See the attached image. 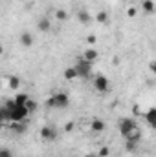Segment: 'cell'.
<instances>
[{"label": "cell", "instance_id": "cell-1", "mask_svg": "<svg viewBox=\"0 0 156 157\" xmlns=\"http://www.w3.org/2000/svg\"><path fill=\"white\" fill-rule=\"evenodd\" d=\"M68 102H70V99H68V95H66V93H63V91L53 93V95L48 99V106H50V108H57V110L66 108V106H68Z\"/></svg>", "mask_w": 156, "mask_h": 157}, {"label": "cell", "instance_id": "cell-2", "mask_svg": "<svg viewBox=\"0 0 156 157\" xmlns=\"http://www.w3.org/2000/svg\"><path fill=\"white\" fill-rule=\"evenodd\" d=\"M74 68H76V71H77L79 78H88L92 75V64H90L88 60H84V59H79Z\"/></svg>", "mask_w": 156, "mask_h": 157}, {"label": "cell", "instance_id": "cell-3", "mask_svg": "<svg viewBox=\"0 0 156 157\" xmlns=\"http://www.w3.org/2000/svg\"><path fill=\"white\" fill-rule=\"evenodd\" d=\"M94 88H96L99 93H107L109 88H110L109 78L105 77V75H96V77H94Z\"/></svg>", "mask_w": 156, "mask_h": 157}, {"label": "cell", "instance_id": "cell-4", "mask_svg": "<svg viewBox=\"0 0 156 157\" xmlns=\"http://www.w3.org/2000/svg\"><path fill=\"white\" fill-rule=\"evenodd\" d=\"M134 128H136V122H134L132 119H123V121L119 122V133H121L123 137H127Z\"/></svg>", "mask_w": 156, "mask_h": 157}, {"label": "cell", "instance_id": "cell-5", "mask_svg": "<svg viewBox=\"0 0 156 157\" xmlns=\"http://www.w3.org/2000/svg\"><path fill=\"white\" fill-rule=\"evenodd\" d=\"M40 137H42L44 141H53V139L59 137V132H57L55 128H51V126H44V128L40 130Z\"/></svg>", "mask_w": 156, "mask_h": 157}, {"label": "cell", "instance_id": "cell-6", "mask_svg": "<svg viewBox=\"0 0 156 157\" xmlns=\"http://www.w3.org/2000/svg\"><path fill=\"white\" fill-rule=\"evenodd\" d=\"M83 59L84 60H88L90 64H94L97 59H99V53H97V49H94V48H90V49H86L84 53H83Z\"/></svg>", "mask_w": 156, "mask_h": 157}, {"label": "cell", "instance_id": "cell-7", "mask_svg": "<svg viewBox=\"0 0 156 157\" xmlns=\"http://www.w3.org/2000/svg\"><path fill=\"white\" fill-rule=\"evenodd\" d=\"M37 29H39L40 33H48L50 29H51V20L50 18H40L39 22H37Z\"/></svg>", "mask_w": 156, "mask_h": 157}, {"label": "cell", "instance_id": "cell-8", "mask_svg": "<svg viewBox=\"0 0 156 157\" xmlns=\"http://www.w3.org/2000/svg\"><path fill=\"white\" fill-rule=\"evenodd\" d=\"M20 44H22L24 48H31V46H33V35H31L30 31H24V33L20 35Z\"/></svg>", "mask_w": 156, "mask_h": 157}, {"label": "cell", "instance_id": "cell-9", "mask_svg": "<svg viewBox=\"0 0 156 157\" xmlns=\"http://www.w3.org/2000/svg\"><path fill=\"white\" fill-rule=\"evenodd\" d=\"M143 117H145L147 124H149L151 128H154V124H156V108H149V112H147Z\"/></svg>", "mask_w": 156, "mask_h": 157}, {"label": "cell", "instance_id": "cell-10", "mask_svg": "<svg viewBox=\"0 0 156 157\" xmlns=\"http://www.w3.org/2000/svg\"><path fill=\"white\" fill-rule=\"evenodd\" d=\"M142 9H143L145 13L153 15V13H154V2H153V0H142Z\"/></svg>", "mask_w": 156, "mask_h": 157}, {"label": "cell", "instance_id": "cell-11", "mask_svg": "<svg viewBox=\"0 0 156 157\" xmlns=\"http://www.w3.org/2000/svg\"><path fill=\"white\" fill-rule=\"evenodd\" d=\"M53 17H55V20H59V22H64V20H68V13H66L64 9H55Z\"/></svg>", "mask_w": 156, "mask_h": 157}, {"label": "cell", "instance_id": "cell-12", "mask_svg": "<svg viewBox=\"0 0 156 157\" xmlns=\"http://www.w3.org/2000/svg\"><path fill=\"white\" fill-rule=\"evenodd\" d=\"M92 130H94V132H97V133H99V132H103V130H105V122H103L101 119L92 121Z\"/></svg>", "mask_w": 156, "mask_h": 157}, {"label": "cell", "instance_id": "cell-13", "mask_svg": "<svg viewBox=\"0 0 156 157\" xmlns=\"http://www.w3.org/2000/svg\"><path fill=\"white\" fill-rule=\"evenodd\" d=\"M64 78H68V80H76V78H79L76 68H68V70H64Z\"/></svg>", "mask_w": 156, "mask_h": 157}, {"label": "cell", "instance_id": "cell-14", "mask_svg": "<svg viewBox=\"0 0 156 157\" xmlns=\"http://www.w3.org/2000/svg\"><path fill=\"white\" fill-rule=\"evenodd\" d=\"M96 20H97L99 24H107V22H109V13H107V11H99V13L96 15Z\"/></svg>", "mask_w": 156, "mask_h": 157}, {"label": "cell", "instance_id": "cell-15", "mask_svg": "<svg viewBox=\"0 0 156 157\" xmlns=\"http://www.w3.org/2000/svg\"><path fill=\"white\" fill-rule=\"evenodd\" d=\"M28 99H30V97H28V95H26V93H18V95H17V97H15V99H13V101H15V102H17V104H20V106H24V104H26V101H28Z\"/></svg>", "mask_w": 156, "mask_h": 157}, {"label": "cell", "instance_id": "cell-16", "mask_svg": "<svg viewBox=\"0 0 156 157\" xmlns=\"http://www.w3.org/2000/svg\"><path fill=\"white\" fill-rule=\"evenodd\" d=\"M138 144H140V143L127 141V143H125V150H127V152H130V154H134V152H136V148H138Z\"/></svg>", "mask_w": 156, "mask_h": 157}, {"label": "cell", "instance_id": "cell-17", "mask_svg": "<svg viewBox=\"0 0 156 157\" xmlns=\"http://www.w3.org/2000/svg\"><path fill=\"white\" fill-rule=\"evenodd\" d=\"M9 88H11V90H18V88H20V78L18 77H9Z\"/></svg>", "mask_w": 156, "mask_h": 157}, {"label": "cell", "instance_id": "cell-18", "mask_svg": "<svg viewBox=\"0 0 156 157\" xmlns=\"http://www.w3.org/2000/svg\"><path fill=\"white\" fill-rule=\"evenodd\" d=\"M24 108L31 113V112H35V110H37V102H35V101H31V99H28V101H26V104H24Z\"/></svg>", "mask_w": 156, "mask_h": 157}, {"label": "cell", "instance_id": "cell-19", "mask_svg": "<svg viewBox=\"0 0 156 157\" xmlns=\"http://www.w3.org/2000/svg\"><path fill=\"white\" fill-rule=\"evenodd\" d=\"M79 20H81L83 24H88V22L92 20V17H90L86 11H79Z\"/></svg>", "mask_w": 156, "mask_h": 157}, {"label": "cell", "instance_id": "cell-20", "mask_svg": "<svg viewBox=\"0 0 156 157\" xmlns=\"http://www.w3.org/2000/svg\"><path fill=\"white\" fill-rule=\"evenodd\" d=\"M0 157H13V154L7 148H0Z\"/></svg>", "mask_w": 156, "mask_h": 157}, {"label": "cell", "instance_id": "cell-21", "mask_svg": "<svg viewBox=\"0 0 156 157\" xmlns=\"http://www.w3.org/2000/svg\"><path fill=\"white\" fill-rule=\"evenodd\" d=\"M99 155H101V157H107V155H109V148H107V146L99 148Z\"/></svg>", "mask_w": 156, "mask_h": 157}, {"label": "cell", "instance_id": "cell-22", "mask_svg": "<svg viewBox=\"0 0 156 157\" xmlns=\"http://www.w3.org/2000/svg\"><path fill=\"white\" fill-rule=\"evenodd\" d=\"M127 15H129V17H134V15H136V7H129Z\"/></svg>", "mask_w": 156, "mask_h": 157}, {"label": "cell", "instance_id": "cell-23", "mask_svg": "<svg viewBox=\"0 0 156 157\" xmlns=\"http://www.w3.org/2000/svg\"><path fill=\"white\" fill-rule=\"evenodd\" d=\"M88 44H96V42H97V39H96V37H94V35H90V37H88Z\"/></svg>", "mask_w": 156, "mask_h": 157}, {"label": "cell", "instance_id": "cell-24", "mask_svg": "<svg viewBox=\"0 0 156 157\" xmlns=\"http://www.w3.org/2000/svg\"><path fill=\"white\" fill-rule=\"evenodd\" d=\"M64 128H66V132H70V130H72V128H74V124H72V122H68V124H66V126H64Z\"/></svg>", "mask_w": 156, "mask_h": 157}, {"label": "cell", "instance_id": "cell-25", "mask_svg": "<svg viewBox=\"0 0 156 157\" xmlns=\"http://www.w3.org/2000/svg\"><path fill=\"white\" fill-rule=\"evenodd\" d=\"M2 53H4V48H2V46H0V55H2Z\"/></svg>", "mask_w": 156, "mask_h": 157}, {"label": "cell", "instance_id": "cell-26", "mask_svg": "<svg viewBox=\"0 0 156 157\" xmlns=\"http://www.w3.org/2000/svg\"><path fill=\"white\" fill-rule=\"evenodd\" d=\"M2 126H4V122H2V121H0V130H2Z\"/></svg>", "mask_w": 156, "mask_h": 157}, {"label": "cell", "instance_id": "cell-27", "mask_svg": "<svg viewBox=\"0 0 156 157\" xmlns=\"http://www.w3.org/2000/svg\"><path fill=\"white\" fill-rule=\"evenodd\" d=\"M84 157H96V155H84Z\"/></svg>", "mask_w": 156, "mask_h": 157}, {"label": "cell", "instance_id": "cell-28", "mask_svg": "<svg viewBox=\"0 0 156 157\" xmlns=\"http://www.w3.org/2000/svg\"><path fill=\"white\" fill-rule=\"evenodd\" d=\"M132 2H138V0H132Z\"/></svg>", "mask_w": 156, "mask_h": 157}]
</instances>
